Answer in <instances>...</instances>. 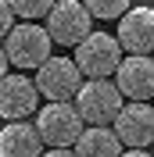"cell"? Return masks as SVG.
<instances>
[{"mask_svg": "<svg viewBox=\"0 0 154 157\" xmlns=\"http://www.w3.org/2000/svg\"><path fill=\"white\" fill-rule=\"evenodd\" d=\"M54 4H58V0H11L14 14H18V18H29V21H39V18H47Z\"/></svg>", "mask_w": 154, "mask_h": 157, "instance_id": "obj_14", "label": "cell"}, {"mask_svg": "<svg viewBox=\"0 0 154 157\" xmlns=\"http://www.w3.org/2000/svg\"><path fill=\"white\" fill-rule=\"evenodd\" d=\"M14 18H18V14H14V7H11V0H0V39L14 29Z\"/></svg>", "mask_w": 154, "mask_h": 157, "instance_id": "obj_15", "label": "cell"}, {"mask_svg": "<svg viewBox=\"0 0 154 157\" xmlns=\"http://www.w3.org/2000/svg\"><path fill=\"white\" fill-rule=\"evenodd\" d=\"M122 104L125 97L115 78H83V86L75 93V107L86 118V125H111Z\"/></svg>", "mask_w": 154, "mask_h": 157, "instance_id": "obj_3", "label": "cell"}, {"mask_svg": "<svg viewBox=\"0 0 154 157\" xmlns=\"http://www.w3.org/2000/svg\"><path fill=\"white\" fill-rule=\"evenodd\" d=\"M36 128L47 147H68L75 150V139L86 128V118L79 114L75 100H47L36 114Z\"/></svg>", "mask_w": 154, "mask_h": 157, "instance_id": "obj_1", "label": "cell"}, {"mask_svg": "<svg viewBox=\"0 0 154 157\" xmlns=\"http://www.w3.org/2000/svg\"><path fill=\"white\" fill-rule=\"evenodd\" d=\"M115 132L122 139V147L129 150H147L154 147V104L151 100H129L115 114Z\"/></svg>", "mask_w": 154, "mask_h": 157, "instance_id": "obj_7", "label": "cell"}, {"mask_svg": "<svg viewBox=\"0 0 154 157\" xmlns=\"http://www.w3.org/2000/svg\"><path fill=\"white\" fill-rule=\"evenodd\" d=\"M83 4H86L90 14L100 18V21H118L125 11L133 7V0H83Z\"/></svg>", "mask_w": 154, "mask_h": 157, "instance_id": "obj_13", "label": "cell"}, {"mask_svg": "<svg viewBox=\"0 0 154 157\" xmlns=\"http://www.w3.org/2000/svg\"><path fill=\"white\" fill-rule=\"evenodd\" d=\"M39 86L36 78L22 75V71H7L0 78V118L11 121V118H29L39 107Z\"/></svg>", "mask_w": 154, "mask_h": 157, "instance_id": "obj_8", "label": "cell"}, {"mask_svg": "<svg viewBox=\"0 0 154 157\" xmlns=\"http://www.w3.org/2000/svg\"><path fill=\"white\" fill-rule=\"evenodd\" d=\"M7 64H11V57H7V50H4V43H0V78L7 75Z\"/></svg>", "mask_w": 154, "mask_h": 157, "instance_id": "obj_16", "label": "cell"}, {"mask_svg": "<svg viewBox=\"0 0 154 157\" xmlns=\"http://www.w3.org/2000/svg\"><path fill=\"white\" fill-rule=\"evenodd\" d=\"M122 57H125V50L118 43V36H107V32H90L75 47V61L86 78H115Z\"/></svg>", "mask_w": 154, "mask_h": 157, "instance_id": "obj_4", "label": "cell"}, {"mask_svg": "<svg viewBox=\"0 0 154 157\" xmlns=\"http://www.w3.org/2000/svg\"><path fill=\"white\" fill-rule=\"evenodd\" d=\"M47 143L39 136L36 121L25 118H11L7 125H0V154L4 157H29V154H43Z\"/></svg>", "mask_w": 154, "mask_h": 157, "instance_id": "obj_11", "label": "cell"}, {"mask_svg": "<svg viewBox=\"0 0 154 157\" xmlns=\"http://www.w3.org/2000/svg\"><path fill=\"white\" fill-rule=\"evenodd\" d=\"M118 43L125 54H154V7H129L118 18Z\"/></svg>", "mask_w": 154, "mask_h": 157, "instance_id": "obj_10", "label": "cell"}, {"mask_svg": "<svg viewBox=\"0 0 154 157\" xmlns=\"http://www.w3.org/2000/svg\"><path fill=\"white\" fill-rule=\"evenodd\" d=\"M47 32L61 47H79L93 32V14L83 0H58L47 14Z\"/></svg>", "mask_w": 154, "mask_h": 157, "instance_id": "obj_5", "label": "cell"}, {"mask_svg": "<svg viewBox=\"0 0 154 157\" xmlns=\"http://www.w3.org/2000/svg\"><path fill=\"white\" fill-rule=\"evenodd\" d=\"M151 104H154V100H151Z\"/></svg>", "mask_w": 154, "mask_h": 157, "instance_id": "obj_17", "label": "cell"}, {"mask_svg": "<svg viewBox=\"0 0 154 157\" xmlns=\"http://www.w3.org/2000/svg\"><path fill=\"white\" fill-rule=\"evenodd\" d=\"M115 82L125 100H154V54H125Z\"/></svg>", "mask_w": 154, "mask_h": 157, "instance_id": "obj_9", "label": "cell"}, {"mask_svg": "<svg viewBox=\"0 0 154 157\" xmlns=\"http://www.w3.org/2000/svg\"><path fill=\"white\" fill-rule=\"evenodd\" d=\"M83 68L75 57H54L50 54L36 68V86L47 100H75L79 86H83Z\"/></svg>", "mask_w": 154, "mask_h": 157, "instance_id": "obj_6", "label": "cell"}, {"mask_svg": "<svg viewBox=\"0 0 154 157\" xmlns=\"http://www.w3.org/2000/svg\"><path fill=\"white\" fill-rule=\"evenodd\" d=\"M122 139L115 125H86L83 136L75 139V154H122Z\"/></svg>", "mask_w": 154, "mask_h": 157, "instance_id": "obj_12", "label": "cell"}, {"mask_svg": "<svg viewBox=\"0 0 154 157\" xmlns=\"http://www.w3.org/2000/svg\"><path fill=\"white\" fill-rule=\"evenodd\" d=\"M50 47H54V36L47 32V25L29 21V18H22V25H14L4 36V50L11 57V68H32L36 71L50 57Z\"/></svg>", "mask_w": 154, "mask_h": 157, "instance_id": "obj_2", "label": "cell"}, {"mask_svg": "<svg viewBox=\"0 0 154 157\" xmlns=\"http://www.w3.org/2000/svg\"><path fill=\"white\" fill-rule=\"evenodd\" d=\"M151 150H154V147H151Z\"/></svg>", "mask_w": 154, "mask_h": 157, "instance_id": "obj_18", "label": "cell"}]
</instances>
